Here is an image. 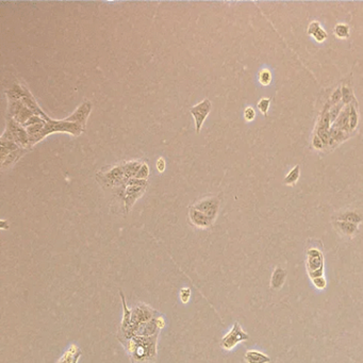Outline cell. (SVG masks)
<instances>
[{"label": "cell", "mask_w": 363, "mask_h": 363, "mask_svg": "<svg viewBox=\"0 0 363 363\" xmlns=\"http://www.w3.org/2000/svg\"><path fill=\"white\" fill-rule=\"evenodd\" d=\"M158 336L119 339L132 363H155L157 357Z\"/></svg>", "instance_id": "obj_1"}, {"label": "cell", "mask_w": 363, "mask_h": 363, "mask_svg": "<svg viewBox=\"0 0 363 363\" xmlns=\"http://www.w3.org/2000/svg\"><path fill=\"white\" fill-rule=\"evenodd\" d=\"M160 313L156 310L149 307L146 303H140L136 307L131 309V325L125 335H120L119 339H130L131 338L132 330L142 323L151 321L152 318L158 316Z\"/></svg>", "instance_id": "obj_2"}, {"label": "cell", "mask_w": 363, "mask_h": 363, "mask_svg": "<svg viewBox=\"0 0 363 363\" xmlns=\"http://www.w3.org/2000/svg\"><path fill=\"white\" fill-rule=\"evenodd\" d=\"M325 260L323 252L318 248L312 247L307 250L306 255V267L311 279L324 276Z\"/></svg>", "instance_id": "obj_3"}, {"label": "cell", "mask_w": 363, "mask_h": 363, "mask_svg": "<svg viewBox=\"0 0 363 363\" xmlns=\"http://www.w3.org/2000/svg\"><path fill=\"white\" fill-rule=\"evenodd\" d=\"M249 339V335L245 332L239 322H236L231 330L221 341V346L226 351H231L241 342H245Z\"/></svg>", "instance_id": "obj_4"}, {"label": "cell", "mask_w": 363, "mask_h": 363, "mask_svg": "<svg viewBox=\"0 0 363 363\" xmlns=\"http://www.w3.org/2000/svg\"><path fill=\"white\" fill-rule=\"evenodd\" d=\"M146 180L143 179H130L128 181V188L126 193V210L129 211L133 206L134 201L137 197L143 194V192L146 188Z\"/></svg>", "instance_id": "obj_5"}, {"label": "cell", "mask_w": 363, "mask_h": 363, "mask_svg": "<svg viewBox=\"0 0 363 363\" xmlns=\"http://www.w3.org/2000/svg\"><path fill=\"white\" fill-rule=\"evenodd\" d=\"M210 111H211V103H210L209 99L202 100L199 105L191 108V113L194 116L196 131H197V133L200 132L202 122L205 121Z\"/></svg>", "instance_id": "obj_6"}, {"label": "cell", "mask_w": 363, "mask_h": 363, "mask_svg": "<svg viewBox=\"0 0 363 363\" xmlns=\"http://www.w3.org/2000/svg\"><path fill=\"white\" fill-rule=\"evenodd\" d=\"M194 208L204 214H206L209 219L214 221L215 216L217 214V211H219V200L215 198L202 200V201L198 202L197 205H195Z\"/></svg>", "instance_id": "obj_7"}, {"label": "cell", "mask_w": 363, "mask_h": 363, "mask_svg": "<svg viewBox=\"0 0 363 363\" xmlns=\"http://www.w3.org/2000/svg\"><path fill=\"white\" fill-rule=\"evenodd\" d=\"M188 215H190V220L195 226L200 228H207L209 226H211L213 223L211 219H209L206 214L198 211V210H196L194 207L190 208V213H188Z\"/></svg>", "instance_id": "obj_8"}, {"label": "cell", "mask_w": 363, "mask_h": 363, "mask_svg": "<svg viewBox=\"0 0 363 363\" xmlns=\"http://www.w3.org/2000/svg\"><path fill=\"white\" fill-rule=\"evenodd\" d=\"M82 352L80 348L75 345L71 344L64 354L61 356V358L58 360L57 363H78L79 359L81 358Z\"/></svg>", "instance_id": "obj_9"}, {"label": "cell", "mask_w": 363, "mask_h": 363, "mask_svg": "<svg viewBox=\"0 0 363 363\" xmlns=\"http://www.w3.org/2000/svg\"><path fill=\"white\" fill-rule=\"evenodd\" d=\"M120 295L122 302V309H124V314H122V319L121 324V335H125L130 328V325H131V309L128 308L125 296L121 291H120Z\"/></svg>", "instance_id": "obj_10"}, {"label": "cell", "mask_w": 363, "mask_h": 363, "mask_svg": "<svg viewBox=\"0 0 363 363\" xmlns=\"http://www.w3.org/2000/svg\"><path fill=\"white\" fill-rule=\"evenodd\" d=\"M287 278V271L281 267H276L271 277L270 285L274 290H279L285 285Z\"/></svg>", "instance_id": "obj_11"}, {"label": "cell", "mask_w": 363, "mask_h": 363, "mask_svg": "<svg viewBox=\"0 0 363 363\" xmlns=\"http://www.w3.org/2000/svg\"><path fill=\"white\" fill-rule=\"evenodd\" d=\"M90 111H91V104L84 103L83 105H81L78 108V110L72 114L69 119H66V121H77L78 122H81L82 126H84L85 121H86V118H88Z\"/></svg>", "instance_id": "obj_12"}, {"label": "cell", "mask_w": 363, "mask_h": 363, "mask_svg": "<svg viewBox=\"0 0 363 363\" xmlns=\"http://www.w3.org/2000/svg\"><path fill=\"white\" fill-rule=\"evenodd\" d=\"M244 359L246 361V363H268L271 362V358L268 357L267 355L251 350V351H247L245 353Z\"/></svg>", "instance_id": "obj_13"}, {"label": "cell", "mask_w": 363, "mask_h": 363, "mask_svg": "<svg viewBox=\"0 0 363 363\" xmlns=\"http://www.w3.org/2000/svg\"><path fill=\"white\" fill-rule=\"evenodd\" d=\"M308 33L313 36L317 42H324L326 40V38H327V34H326L325 30L321 27V25L317 23V21H313V23H311L309 25Z\"/></svg>", "instance_id": "obj_14"}, {"label": "cell", "mask_w": 363, "mask_h": 363, "mask_svg": "<svg viewBox=\"0 0 363 363\" xmlns=\"http://www.w3.org/2000/svg\"><path fill=\"white\" fill-rule=\"evenodd\" d=\"M361 215L356 213V212H345L343 213L342 215H341L339 217V221H342V222H348V223H353V224H356L357 225L358 223L361 222Z\"/></svg>", "instance_id": "obj_15"}, {"label": "cell", "mask_w": 363, "mask_h": 363, "mask_svg": "<svg viewBox=\"0 0 363 363\" xmlns=\"http://www.w3.org/2000/svg\"><path fill=\"white\" fill-rule=\"evenodd\" d=\"M338 226H339L340 230L343 232V234L348 235V236L354 235L356 232V230H357V225L353 224V223H348V222L340 221L338 223Z\"/></svg>", "instance_id": "obj_16"}, {"label": "cell", "mask_w": 363, "mask_h": 363, "mask_svg": "<svg viewBox=\"0 0 363 363\" xmlns=\"http://www.w3.org/2000/svg\"><path fill=\"white\" fill-rule=\"evenodd\" d=\"M300 175H301V168H300V165H296L295 168L289 173V175L286 177V180H285L286 184L295 183L297 179L300 178Z\"/></svg>", "instance_id": "obj_17"}, {"label": "cell", "mask_w": 363, "mask_h": 363, "mask_svg": "<svg viewBox=\"0 0 363 363\" xmlns=\"http://www.w3.org/2000/svg\"><path fill=\"white\" fill-rule=\"evenodd\" d=\"M335 33L340 39L348 38V35H350V27L344 24H339L335 28Z\"/></svg>", "instance_id": "obj_18"}, {"label": "cell", "mask_w": 363, "mask_h": 363, "mask_svg": "<svg viewBox=\"0 0 363 363\" xmlns=\"http://www.w3.org/2000/svg\"><path fill=\"white\" fill-rule=\"evenodd\" d=\"M259 81L262 85H267L270 84L272 81V74L270 70L267 69H263L262 71L259 74Z\"/></svg>", "instance_id": "obj_19"}, {"label": "cell", "mask_w": 363, "mask_h": 363, "mask_svg": "<svg viewBox=\"0 0 363 363\" xmlns=\"http://www.w3.org/2000/svg\"><path fill=\"white\" fill-rule=\"evenodd\" d=\"M358 124V114L356 109L354 107H352L350 109V129L353 130L356 128Z\"/></svg>", "instance_id": "obj_20"}, {"label": "cell", "mask_w": 363, "mask_h": 363, "mask_svg": "<svg viewBox=\"0 0 363 363\" xmlns=\"http://www.w3.org/2000/svg\"><path fill=\"white\" fill-rule=\"evenodd\" d=\"M311 280H312V284H313V286L317 290H324V289H326V287H327V280H326L324 276H322V277L311 279Z\"/></svg>", "instance_id": "obj_21"}, {"label": "cell", "mask_w": 363, "mask_h": 363, "mask_svg": "<svg viewBox=\"0 0 363 363\" xmlns=\"http://www.w3.org/2000/svg\"><path fill=\"white\" fill-rule=\"evenodd\" d=\"M191 297V290L188 288H182L180 290V301L183 303H187Z\"/></svg>", "instance_id": "obj_22"}, {"label": "cell", "mask_w": 363, "mask_h": 363, "mask_svg": "<svg viewBox=\"0 0 363 363\" xmlns=\"http://www.w3.org/2000/svg\"><path fill=\"white\" fill-rule=\"evenodd\" d=\"M268 107H270V99L267 98H262L258 104V108L260 109V111L262 112L263 114H266L267 110H268Z\"/></svg>", "instance_id": "obj_23"}, {"label": "cell", "mask_w": 363, "mask_h": 363, "mask_svg": "<svg viewBox=\"0 0 363 363\" xmlns=\"http://www.w3.org/2000/svg\"><path fill=\"white\" fill-rule=\"evenodd\" d=\"M244 118H245L246 121H250L252 120H255V118H256V111L253 110V109L250 108V107L246 108L245 111H244Z\"/></svg>", "instance_id": "obj_24"}, {"label": "cell", "mask_w": 363, "mask_h": 363, "mask_svg": "<svg viewBox=\"0 0 363 363\" xmlns=\"http://www.w3.org/2000/svg\"><path fill=\"white\" fill-rule=\"evenodd\" d=\"M148 173H149V169H148V165L147 164H144L142 165V168L140 169L139 173L136 174V178H142L143 180H145L147 178L148 176Z\"/></svg>", "instance_id": "obj_25"}, {"label": "cell", "mask_w": 363, "mask_h": 363, "mask_svg": "<svg viewBox=\"0 0 363 363\" xmlns=\"http://www.w3.org/2000/svg\"><path fill=\"white\" fill-rule=\"evenodd\" d=\"M342 97L345 101V104H348L350 101L353 99V94H352V91L348 89V88H343L342 90Z\"/></svg>", "instance_id": "obj_26"}, {"label": "cell", "mask_w": 363, "mask_h": 363, "mask_svg": "<svg viewBox=\"0 0 363 363\" xmlns=\"http://www.w3.org/2000/svg\"><path fill=\"white\" fill-rule=\"evenodd\" d=\"M312 143H313V146L317 149H321L323 147V142L321 139H319V136L317 134L313 137V141H312Z\"/></svg>", "instance_id": "obj_27"}, {"label": "cell", "mask_w": 363, "mask_h": 363, "mask_svg": "<svg viewBox=\"0 0 363 363\" xmlns=\"http://www.w3.org/2000/svg\"><path fill=\"white\" fill-rule=\"evenodd\" d=\"M157 169H158L159 172H161V173L164 172V170H165V161H164V159L160 158L158 160V162H157Z\"/></svg>", "instance_id": "obj_28"}, {"label": "cell", "mask_w": 363, "mask_h": 363, "mask_svg": "<svg viewBox=\"0 0 363 363\" xmlns=\"http://www.w3.org/2000/svg\"><path fill=\"white\" fill-rule=\"evenodd\" d=\"M341 97H342V92H341V90H337L335 93H333V95H332L333 104H336L337 101H339L341 99Z\"/></svg>", "instance_id": "obj_29"}]
</instances>
